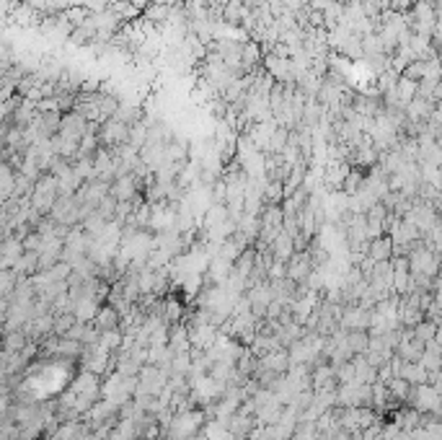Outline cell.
Here are the masks:
<instances>
[{
    "label": "cell",
    "mask_w": 442,
    "mask_h": 440,
    "mask_svg": "<svg viewBox=\"0 0 442 440\" xmlns=\"http://www.w3.org/2000/svg\"><path fill=\"white\" fill-rule=\"evenodd\" d=\"M116 318H119L116 311H114V308H106V311L99 313V321H101L99 327H101L104 332H109V329H114V321H116Z\"/></svg>",
    "instance_id": "6da1fadb"
}]
</instances>
